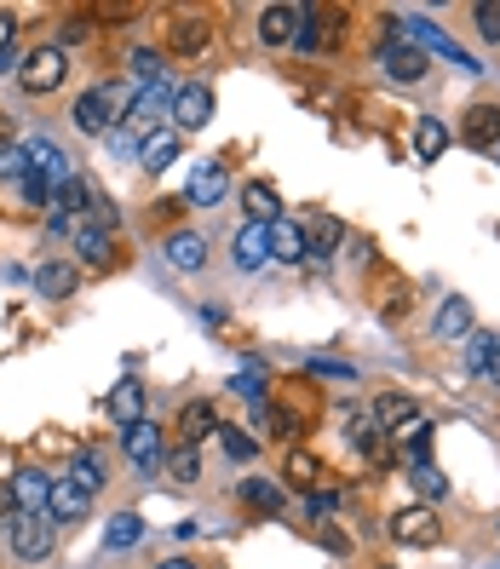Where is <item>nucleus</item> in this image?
<instances>
[{
	"instance_id": "34",
	"label": "nucleus",
	"mask_w": 500,
	"mask_h": 569,
	"mask_svg": "<svg viewBox=\"0 0 500 569\" xmlns=\"http://www.w3.org/2000/svg\"><path fill=\"white\" fill-rule=\"evenodd\" d=\"M495 340H500V334H489V328H472V334H466V368H472V374H483V368H489Z\"/></svg>"
},
{
	"instance_id": "11",
	"label": "nucleus",
	"mask_w": 500,
	"mask_h": 569,
	"mask_svg": "<svg viewBox=\"0 0 500 569\" xmlns=\"http://www.w3.org/2000/svg\"><path fill=\"white\" fill-rule=\"evenodd\" d=\"M305 23V6H265L259 12V41L265 46H288Z\"/></svg>"
},
{
	"instance_id": "20",
	"label": "nucleus",
	"mask_w": 500,
	"mask_h": 569,
	"mask_svg": "<svg viewBox=\"0 0 500 569\" xmlns=\"http://www.w3.org/2000/svg\"><path fill=\"white\" fill-rule=\"evenodd\" d=\"M271 259V225H242V236H236V265L242 271H259Z\"/></svg>"
},
{
	"instance_id": "15",
	"label": "nucleus",
	"mask_w": 500,
	"mask_h": 569,
	"mask_svg": "<svg viewBox=\"0 0 500 569\" xmlns=\"http://www.w3.org/2000/svg\"><path fill=\"white\" fill-rule=\"evenodd\" d=\"M121 449H127V460H133L138 472H150L161 460V432L150 426V420H138V426H127V437H121Z\"/></svg>"
},
{
	"instance_id": "40",
	"label": "nucleus",
	"mask_w": 500,
	"mask_h": 569,
	"mask_svg": "<svg viewBox=\"0 0 500 569\" xmlns=\"http://www.w3.org/2000/svg\"><path fill=\"white\" fill-rule=\"evenodd\" d=\"M230 391H242L248 403H265V374H259V368H242V374L230 380Z\"/></svg>"
},
{
	"instance_id": "31",
	"label": "nucleus",
	"mask_w": 500,
	"mask_h": 569,
	"mask_svg": "<svg viewBox=\"0 0 500 569\" xmlns=\"http://www.w3.org/2000/svg\"><path fill=\"white\" fill-rule=\"evenodd\" d=\"M409 483H414V495H420V501H443V495H449V478L437 472L432 460H420V466H409Z\"/></svg>"
},
{
	"instance_id": "46",
	"label": "nucleus",
	"mask_w": 500,
	"mask_h": 569,
	"mask_svg": "<svg viewBox=\"0 0 500 569\" xmlns=\"http://www.w3.org/2000/svg\"><path fill=\"white\" fill-rule=\"evenodd\" d=\"M317 541H322L328 552H351V547H345V535H334V529H317Z\"/></svg>"
},
{
	"instance_id": "19",
	"label": "nucleus",
	"mask_w": 500,
	"mask_h": 569,
	"mask_svg": "<svg viewBox=\"0 0 500 569\" xmlns=\"http://www.w3.org/2000/svg\"><path fill=\"white\" fill-rule=\"evenodd\" d=\"M236 495H242V506H248V512H265V518H276V512L288 506L282 483H271V478H248L242 489H236Z\"/></svg>"
},
{
	"instance_id": "48",
	"label": "nucleus",
	"mask_w": 500,
	"mask_h": 569,
	"mask_svg": "<svg viewBox=\"0 0 500 569\" xmlns=\"http://www.w3.org/2000/svg\"><path fill=\"white\" fill-rule=\"evenodd\" d=\"M483 380H495V386H500V340H495V351H489V368H483Z\"/></svg>"
},
{
	"instance_id": "17",
	"label": "nucleus",
	"mask_w": 500,
	"mask_h": 569,
	"mask_svg": "<svg viewBox=\"0 0 500 569\" xmlns=\"http://www.w3.org/2000/svg\"><path fill=\"white\" fill-rule=\"evenodd\" d=\"M6 489H12L18 512H46V501H52V478H46V472H18Z\"/></svg>"
},
{
	"instance_id": "16",
	"label": "nucleus",
	"mask_w": 500,
	"mask_h": 569,
	"mask_svg": "<svg viewBox=\"0 0 500 569\" xmlns=\"http://www.w3.org/2000/svg\"><path fill=\"white\" fill-rule=\"evenodd\" d=\"M167 265H173V271H202L207 242L196 236V230H173V236H167Z\"/></svg>"
},
{
	"instance_id": "39",
	"label": "nucleus",
	"mask_w": 500,
	"mask_h": 569,
	"mask_svg": "<svg viewBox=\"0 0 500 569\" xmlns=\"http://www.w3.org/2000/svg\"><path fill=\"white\" fill-rule=\"evenodd\" d=\"M23 173H29V150H23V144H6V150H0V179H23Z\"/></svg>"
},
{
	"instance_id": "47",
	"label": "nucleus",
	"mask_w": 500,
	"mask_h": 569,
	"mask_svg": "<svg viewBox=\"0 0 500 569\" xmlns=\"http://www.w3.org/2000/svg\"><path fill=\"white\" fill-rule=\"evenodd\" d=\"M81 35H87V18H69V23H64V46L81 41Z\"/></svg>"
},
{
	"instance_id": "42",
	"label": "nucleus",
	"mask_w": 500,
	"mask_h": 569,
	"mask_svg": "<svg viewBox=\"0 0 500 569\" xmlns=\"http://www.w3.org/2000/svg\"><path fill=\"white\" fill-rule=\"evenodd\" d=\"M12 41H18V18H12V12H0V69L12 64Z\"/></svg>"
},
{
	"instance_id": "12",
	"label": "nucleus",
	"mask_w": 500,
	"mask_h": 569,
	"mask_svg": "<svg viewBox=\"0 0 500 569\" xmlns=\"http://www.w3.org/2000/svg\"><path fill=\"white\" fill-rule=\"evenodd\" d=\"M460 138H466L472 150L500 144V104H472V110H466V121H460Z\"/></svg>"
},
{
	"instance_id": "24",
	"label": "nucleus",
	"mask_w": 500,
	"mask_h": 569,
	"mask_svg": "<svg viewBox=\"0 0 500 569\" xmlns=\"http://www.w3.org/2000/svg\"><path fill=\"white\" fill-rule=\"evenodd\" d=\"M219 432V420H213V409L207 403H190V409L179 414V449H196L202 437H213Z\"/></svg>"
},
{
	"instance_id": "3",
	"label": "nucleus",
	"mask_w": 500,
	"mask_h": 569,
	"mask_svg": "<svg viewBox=\"0 0 500 569\" xmlns=\"http://www.w3.org/2000/svg\"><path fill=\"white\" fill-rule=\"evenodd\" d=\"M173 92H179V87H167V81H156V87L138 92L133 110H127V133H133V138L161 133V115H173Z\"/></svg>"
},
{
	"instance_id": "6",
	"label": "nucleus",
	"mask_w": 500,
	"mask_h": 569,
	"mask_svg": "<svg viewBox=\"0 0 500 569\" xmlns=\"http://www.w3.org/2000/svg\"><path fill=\"white\" fill-rule=\"evenodd\" d=\"M173 121H179V133H202L207 121H213V87L190 81V87L173 92Z\"/></svg>"
},
{
	"instance_id": "30",
	"label": "nucleus",
	"mask_w": 500,
	"mask_h": 569,
	"mask_svg": "<svg viewBox=\"0 0 500 569\" xmlns=\"http://www.w3.org/2000/svg\"><path fill=\"white\" fill-rule=\"evenodd\" d=\"M334 18H317V12H305V23H299V35H294V46L299 52H322V46H334Z\"/></svg>"
},
{
	"instance_id": "9",
	"label": "nucleus",
	"mask_w": 500,
	"mask_h": 569,
	"mask_svg": "<svg viewBox=\"0 0 500 569\" xmlns=\"http://www.w3.org/2000/svg\"><path fill=\"white\" fill-rule=\"evenodd\" d=\"M23 150H29V173H41V179L52 184V190L75 179V173H69V156L58 150V144H52V138H29Z\"/></svg>"
},
{
	"instance_id": "49",
	"label": "nucleus",
	"mask_w": 500,
	"mask_h": 569,
	"mask_svg": "<svg viewBox=\"0 0 500 569\" xmlns=\"http://www.w3.org/2000/svg\"><path fill=\"white\" fill-rule=\"evenodd\" d=\"M161 569H196V564H190V558H167Z\"/></svg>"
},
{
	"instance_id": "18",
	"label": "nucleus",
	"mask_w": 500,
	"mask_h": 569,
	"mask_svg": "<svg viewBox=\"0 0 500 569\" xmlns=\"http://www.w3.org/2000/svg\"><path fill=\"white\" fill-rule=\"evenodd\" d=\"M432 437H437L432 420H409V426H397V455L409 460V466L432 460Z\"/></svg>"
},
{
	"instance_id": "13",
	"label": "nucleus",
	"mask_w": 500,
	"mask_h": 569,
	"mask_svg": "<svg viewBox=\"0 0 500 569\" xmlns=\"http://www.w3.org/2000/svg\"><path fill=\"white\" fill-rule=\"evenodd\" d=\"M380 69H386L391 81H420V75H426V52L391 35V46H386V52H380Z\"/></svg>"
},
{
	"instance_id": "26",
	"label": "nucleus",
	"mask_w": 500,
	"mask_h": 569,
	"mask_svg": "<svg viewBox=\"0 0 500 569\" xmlns=\"http://www.w3.org/2000/svg\"><path fill=\"white\" fill-rule=\"evenodd\" d=\"M409 420H420V414H414V397H403V391H380V397H374V426H391V432H397V426H409Z\"/></svg>"
},
{
	"instance_id": "2",
	"label": "nucleus",
	"mask_w": 500,
	"mask_h": 569,
	"mask_svg": "<svg viewBox=\"0 0 500 569\" xmlns=\"http://www.w3.org/2000/svg\"><path fill=\"white\" fill-rule=\"evenodd\" d=\"M64 75H69V58H64V46H35L29 58H23L18 69V87L23 92H52V87H64Z\"/></svg>"
},
{
	"instance_id": "37",
	"label": "nucleus",
	"mask_w": 500,
	"mask_h": 569,
	"mask_svg": "<svg viewBox=\"0 0 500 569\" xmlns=\"http://www.w3.org/2000/svg\"><path fill=\"white\" fill-rule=\"evenodd\" d=\"M213 437L225 443V455H230V460H253V455H259V443H253L248 432H236V426H225V432H213Z\"/></svg>"
},
{
	"instance_id": "38",
	"label": "nucleus",
	"mask_w": 500,
	"mask_h": 569,
	"mask_svg": "<svg viewBox=\"0 0 500 569\" xmlns=\"http://www.w3.org/2000/svg\"><path fill=\"white\" fill-rule=\"evenodd\" d=\"M317 478H322L317 455H305V449H294V455H288V483H317Z\"/></svg>"
},
{
	"instance_id": "21",
	"label": "nucleus",
	"mask_w": 500,
	"mask_h": 569,
	"mask_svg": "<svg viewBox=\"0 0 500 569\" xmlns=\"http://www.w3.org/2000/svg\"><path fill=\"white\" fill-rule=\"evenodd\" d=\"M35 294H41V299H69V294H75V265L46 259L41 271H35Z\"/></svg>"
},
{
	"instance_id": "22",
	"label": "nucleus",
	"mask_w": 500,
	"mask_h": 569,
	"mask_svg": "<svg viewBox=\"0 0 500 569\" xmlns=\"http://www.w3.org/2000/svg\"><path fill=\"white\" fill-rule=\"evenodd\" d=\"M242 207H248V225H276V219H282V213H276V190L265 179H253L248 190H242Z\"/></svg>"
},
{
	"instance_id": "4",
	"label": "nucleus",
	"mask_w": 500,
	"mask_h": 569,
	"mask_svg": "<svg viewBox=\"0 0 500 569\" xmlns=\"http://www.w3.org/2000/svg\"><path fill=\"white\" fill-rule=\"evenodd\" d=\"M6 529H12V552H18L23 564H35V558L52 552V518L46 512H18Z\"/></svg>"
},
{
	"instance_id": "10",
	"label": "nucleus",
	"mask_w": 500,
	"mask_h": 569,
	"mask_svg": "<svg viewBox=\"0 0 500 569\" xmlns=\"http://www.w3.org/2000/svg\"><path fill=\"white\" fill-rule=\"evenodd\" d=\"M64 236L75 242V253H81V259H110V230L98 225L92 213H75V219L64 225Z\"/></svg>"
},
{
	"instance_id": "14",
	"label": "nucleus",
	"mask_w": 500,
	"mask_h": 569,
	"mask_svg": "<svg viewBox=\"0 0 500 569\" xmlns=\"http://www.w3.org/2000/svg\"><path fill=\"white\" fill-rule=\"evenodd\" d=\"M138 161H144V173H167L179 161V127H161V133L138 138Z\"/></svg>"
},
{
	"instance_id": "43",
	"label": "nucleus",
	"mask_w": 500,
	"mask_h": 569,
	"mask_svg": "<svg viewBox=\"0 0 500 569\" xmlns=\"http://www.w3.org/2000/svg\"><path fill=\"white\" fill-rule=\"evenodd\" d=\"M23 196H29V202H52V184H46L41 173H23Z\"/></svg>"
},
{
	"instance_id": "44",
	"label": "nucleus",
	"mask_w": 500,
	"mask_h": 569,
	"mask_svg": "<svg viewBox=\"0 0 500 569\" xmlns=\"http://www.w3.org/2000/svg\"><path fill=\"white\" fill-rule=\"evenodd\" d=\"M265 426H271V432H282V437H294L299 432V420L288 409H271V420H265Z\"/></svg>"
},
{
	"instance_id": "41",
	"label": "nucleus",
	"mask_w": 500,
	"mask_h": 569,
	"mask_svg": "<svg viewBox=\"0 0 500 569\" xmlns=\"http://www.w3.org/2000/svg\"><path fill=\"white\" fill-rule=\"evenodd\" d=\"M472 18H478V35H483V41H500V6H495V0H483Z\"/></svg>"
},
{
	"instance_id": "29",
	"label": "nucleus",
	"mask_w": 500,
	"mask_h": 569,
	"mask_svg": "<svg viewBox=\"0 0 500 569\" xmlns=\"http://www.w3.org/2000/svg\"><path fill=\"white\" fill-rule=\"evenodd\" d=\"M138 541H144V518H138V512H115L110 529H104V547L127 552V547H138Z\"/></svg>"
},
{
	"instance_id": "7",
	"label": "nucleus",
	"mask_w": 500,
	"mask_h": 569,
	"mask_svg": "<svg viewBox=\"0 0 500 569\" xmlns=\"http://www.w3.org/2000/svg\"><path fill=\"white\" fill-rule=\"evenodd\" d=\"M225 196H230L225 161H196V173H190V207H219Z\"/></svg>"
},
{
	"instance_id": "1",
	"label": "nucleus",
	"mask_w": 500,
	"mask_h": 569,
	"mask_svg": "<svg viewBox=\"0 0 500 569\" xmlns=\"http://www.w3.org/2000/svg\"><path fill=\"white\" fill-rule=\"evenodd\" d=\"M127 110H133V87L127 81H104V87L75 98V127L87 138H104L115 133V121H127Z\"/></svg>"
},
{
	"instance_id": "36",
	"label": "nucleus",
	"mask_w": 500,
	"mask_h": 569,
	"mask_svg": "<svg viewBox=\"0 0 500 569\" xmlns=\"http://www.w3.org/2000/svg\"><path fill=\"white\" fill-rule=\"evenodd\" d=\"M167 472H173V483H196L202 478V455H196V449H173Z\"/></svg>"
},
{
	"instance_id": "35",
	"label": "nucleus",
	"mask_w": 500,
	"mask_h": 569,
	"mask_svg": "<svg viewBox=\"0 0 500 569\" xmlns=\"http://www.w3.org/2000/svg\"><path fill=\"white\" fill-rule=\"evenodd\" d=\"M69 478L81 483L87 495H98V489H104V460H98V455H75V466H69Z\"/></svg>"
},
{
	"instance_id": "27",
	"label": "nucleus",
	"mask_w": 500,
	"mask_h": 569,
	"mask_svg": "<svg viewBox=\"0 0 500 569\" xmlns=\"http://www.w3.org/2000/svg\"><path fill=\"white\" fill-rule=\"evenodd\" d=\"M271 259H282V265H299V259H305V230H299L294 219H276L271 225Z\"/></svg>"
},
{
	"instance_id": "5",
	"label": "nucleus",
	"mask_w": 500,
	"mask_h": 569,
	"mask_svg": "<svg viewBox=\"0 0 500 569\" xmlns=\"http://www.w3.org/2000/svg\"><path fill=\"white\" fill-rule=\"evenodd\" d=\"M391 541H397V547H437V541H443V524H437L432 506H409V512L391 518Z\"/></svg>"
},
{
	"instance_id": "45",
	"label": "nucleus",
	"mask_w": 500,
	"mask_h": 569,
	"mask_svg": "<svg viewBox=\"0 0 500 569\" xmlns=\"http://www.w3.org/2000/svg\"><path fill=\"white\" fill-rule=\"evenodd\" d=\"M12 518H18V501H12V489L0 483V524H12Z\"/></svg>"
},
{
	"instance_id": "8",
	"label": "nucleus",
	"mask_w": 500,
	"mask_h": 569,
	"mask_svg": "<svg viewBox=\"0 0 500 569\" xmlns=\"http://www.w3.org/2000/svg\"><path fill=\"white\" fill-rule=\"evenodd\" d=\"M87 506H92V495L75 478H52V501H46V518H52V524H75V518H87Z\"/></svg>"
},
{
	"instance_id": "23",
	"label": "nucleus",
	"mask_w": 500,
	"mask_h": 569,
	"mask_svg": "<svg viewBox=\"0 0 500 569\" xmlns=\"http://www.w3.org/2000/svg\"><path fill=\"white\" fill-rule=\"evenodd\" d=\"M110 414L121 420V432L138 426V420H144V386H138V380H121V386L110 391Z\"/></svg>"
},
{
	"instance_id": "32",
	"label": "nucleus",
	"mask_w": 500,
	"mask_h": 569,
	"mask_svg": "<svg viewBox=\"0 0 500 569\" xmlns=\"http://www.w3.org/2000/svg\"><path fill=\"white\" fill-rule=\"evenodd\" d=\"M173 46H179V52H202V46H207V18H196V12L179 18V23H173Z\"/></svg>"
},
{
	"instance_id": "25",
	"label": "nucleus",
	"mask_w": 500,
	"mask_h": 569,
	"mask_svg": "<svg viewBox=\"0 0 500 569\" xmlns=\"http://www.w3.org/2000/svg\"><path fill=\"white\" fill-rule=\"evenodd\" d=\"M443 150H449V127H443L437 115H420V121H414V156H420V161H437Z\"/></svg>"
},
{
	"instance_id": "28",
	"label": "nucleus",
	"mask_w": 500,
	"mask_h": 569,
	"mask_svg": "<svg viewBox=\"0 0 500 569\" xmlns=\"http://www.w3.org/2000/svg\"><path fill=\"white\" fill-rule=\"evenodd\" d=\"M472 334V299H443L437 311V340H466Z\"/></svg>"
},
{
	"instance_id": "33",
	"label": "nucleus",
	"mask_w": 500,
	"mask_h": 569,
	"mask_svg": "<svg viewBox=\"0 0 500 569\" xmlns=\"http://www.w3.org/2000/svg\"><path fill=\"white\" fill-rule=\"evenodd\" d=\"M127 69H133V87H156V81H161V52L138 46L133 58H127Z\"/></svg>"
}]
</instances>
